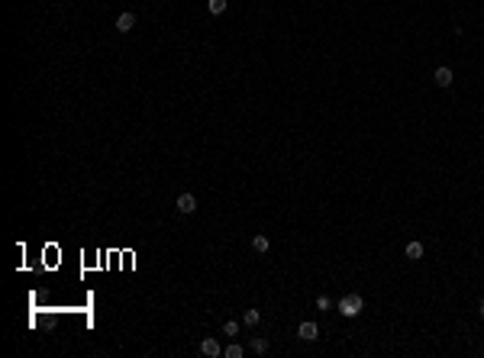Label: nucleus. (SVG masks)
<instances>
[{"label":"nucleus","instance_id":"nucleus-1","mask_svg":"<svg viewBox=\"0 0 484 358\" xmlns=\"http://www.w3.org/2000/svg\"><path fill=\"white\" fill-rule=\"evenodd\" d=\"M362 307H365V300H362L358 294H346V297H342V300L336 303V310L342 313V316H349V320H352V316H358V313H362Z\"/></svg>","mask_w":484,"mask_h":358},{"label":"nucleus","instance_id":"nucleus-2","mask_svg":"<svg viewBox=\"0 0 484 358\" xmlns=\"http://www.w3.org/2000/svg\"><path fill=\"white\" fill-rule=\"evenodd\" d=\"M174 210H178L181 216H191L194 210H197V197L184 190V194H178V200H174Z\"/></svg>","mask_w":484,"mask_h":358},{"label":"nucleus","instance_id":"nucleus-3","mask_svg":"<svg viewBox=\"0 0 484 358\" xmlns=\"http://www.w3.org/2000/svg\"><path fill=\"white\" fill-rule=\"evenodd\" d=\"M200 355H207V358H219V355H223V345H219V339L207 336L204 342H200Z\"/></svg>","mask_w":484,"mask_h":358},{"label":"nucleus","instance_id":"nucleus-4","mask_svg":"<svg viewBox=\"0 0 484 358\" xmlns=\"http://www.w3.org/2000/svg\"><path fill=\"white\" fill-rule=\"evenodd\" d=\"M297 336H301V339H304V342H313V339H316V336H320V326H316V323H313V320H304V323H301V326H297Z\"/></svg>","mask_w":484,"mask_h":358},{"label":"nucleus","instance_id":"nucleus-5","mask_svg":"<svg viewBox=\"0 0 484 358\" xmlns=\"http://www.w3.org/2000/svg\"><path fill=\"white\" fill-rule=\"evenodd\" d=\"M113 26H117V32H133V29H136V13H129V10L120 13Z\"/></svg>","mask_w":484,"mask_h":358},{"label":"nucleus","instance_id":"nucleus-6","mask_svg":"<svg viewBox=\"0 0 484 358\" xmlns=\"http://www.w3.org/2000/svg\"><path fill=\"white\" fill-rule=\"evenodd\" d=\"M452 77H455V74H452V68H445V65L433 71V81H436L439 87H449V84H452Z\"/></svg>","mask_w":484,"mask_h":358},{"label":"nucleus","instance_id":"nucleus-7","mask_svg":"<svg viewBox=\"0 0 484 358\" xmlns=\"http://www.w3.org/2000/svg\"><path fill=\"white\" fill-rule=\"evenodd\" d=\"M407 258H410V261H420V258H423V242H407Z\"/></svg>","mask_w":484,"mask_h":358},{"label":"nucleus","instance_id":"nucleus-8","mask_svg":"<svg viewBox=\"0 0 484 358\" xmlns=\"http://www.w3.org/2000/svg\"><path fill=\"white\" fill-rule=\"evenodd\" d=\"M258 320H262L258 310H245V313H242V323H245V326H258Z\"/></svg>","mask_w":484,"mask_h":358},{"label":"nucleus","instance_id":"nucleus-9","mask_svg":"<svg viewBox=\"0 0 484 358\" xmlns=\"http://www.w3.org/2000/svg\"><path fill=\"white\" fill-rule=\"evenodd\" d=\"M268 246H271L268 235H255V239H252V249H255V252H268Z\"/></svg>","mask_w":484,"mask_h":358},{"label":"nucleus","instance_id":"nucleus-10","mask_svg":"<svg viewBox=\"0 0 484 358\" xmlns=\"http://www.w3.org/2000/svg\"><path fill=\"white\" fill-rule=\"evenodd\" d=\"M252 352L255 355H265L268 352V339H252Z\"/></svg>","mask_w":484,"mask_h":358},{"label":"nucleus","instance_id":"nucleus-11","mask_svg":"<svg viewBox=\"0 0 484 358\" xmlns=\"http://www.w3.org/2000/svg\"><path fill=\"white\" fill-rule=\"evenodd\" d=\"M223 355H226V358H242V355H245V348H242V345H226V352H223Z\"/></svg>","mask_w":484,"mask_h":358},{"label":"nucleus","instance_id":"nucleus-12","mask_svg":"<svg viewBox=\"0 0 484 358\" xmlns=\"http://www.w3.org/2000/svg\"><path fill=\"white\" fill-rule=\"evenodd\" d=\"M207 7H210V13H213V16H219V13L226 10V0H210Z\"/></svg>","mask_w":484,"mask_h":358},{"label":"nucleus","instance_id":"nucleus-13","mask_svg":"<svg viewBox=\"0 0 484 358\" xmlns=\"http://www.w3.org/2000/svg\"><path fill=\"white\" fill-rule=\"evenodd\" d=\"M223 333H226V336H236V333H239V323H236V320H226Z\"/></svg>","mask_w":484,"mask_h":358},{"label":"nucleus","instance_id":"nucleus-14","mask_svg":"<svg viewBox=\"0 0 484 358\" xmlns=\"http://www.w3.org/2000/svg\"><path fill=\"white\" fill-rule=\"evenodd\" d=\"M316 307H320L323 313H329V307H332V303H329V297H316Z\"/></svg>","mask_w":484,"mask_h":358},{"label":"nucleus","instance_id":"nucleus-15","mask_svg":"<svg viewBox=\"0 0 484 358\" xmlns=\"http://www.w3.org/2000/svg\"><path fill=\"white\" fill-rule=\"evenodd\" d=\"M481 316H484V300H481Z\"/></svg>","mask_w":484,"mask_h":358}]
</instances>
